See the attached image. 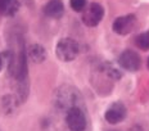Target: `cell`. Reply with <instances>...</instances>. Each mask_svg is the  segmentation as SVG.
Returning a JSON list of instances; mask_svg holds the SVG:
<instances>
[{
  "mask_svg": "<svg viewBox=\"0 0 149 131\" xmlns=\"http://www.w3.org/2000/svg\"><path fill=\"white\" fill-rule=\"evenodd\" d=\"M104 15V9L100 4L98 3H93L88 8L84 9L82 14V22L89 27H94L99 24V22L102 21Z\"/></svg>",
  "mask_w": 149,
  "mask_h": 131,
  "instance_id": "3957f363",
  "label": "cell"
},
{
  "mask_svg": "<svg viewBox=\"0 0 149 131\" xmlns=\"http://www.w3.org/2000/svg\"><path fill=\"white\" fill-rule=\"evenodd\" d=\"M44 13L50 18H61L64 13V5L61 0H50L44 7Z\"/></svg>",
  "mask_w": 149,
  "mask_h": 131,
  "instance_id": "ba28073f",
  "label": "cell"
},
{
  "mask_svg": "<svg viewBox=\"0 0 149 131\" xmlns=\"http://www.w3.org/2000/svg\"><path fill=\"white\" fill-rule=\"evenodd\" d=\"M136 23V17L134 14H127L118 17L113 22V31L118 35H127L132 31Z\"/></svg>",
  "mask_w": 149,
  "mask_h": 131,
  "instance_id": "5b68a950",
  "label": "cell"
},
{
  "mask_svg": "<svg viewBox=\"0 0 149 131\" xmlns=\"http://www.w3.org/2000/svg\"><path fill=\"white\" fill-rule=\"evenodd\" d=\"M126 117V108L122 103H113L105 112V120L109 123H120Z\"/></svg>",
  "mask_w": 149,
  "mask_h": 131,
  "instance_id": "8992f818",
  "label": "cell"
},
{
  "mask_svg": "<svg viewBox=\"0 0 149 131\" xmlns=\"http://www.w3.org/2000/svg\"><path fill=\"white\" fill-rule=\"evenodd\" d=\"M67 126L71 131H85L86 130V117L80 107H73L67 111L66 116Z\"/></svg>",
  "mask_w": 149,
  "mask_h": 131,
  "instance_id": "7a4b0ae2",
  "label": "cell"
},
{
  "mask_svg": "<svg viewBox=\"0 0 149 131\" xmlns=\"http://www.w3.org/2000/svg\"><path fill=\"white\" fill-rule=\"evenodd\" d=\"M148 67H149V59H148Z\"/></svg>",
  "mask_w": 149,
  "mask_h": 131,
  "instance_id": "5bb4252c",
  "label": "cell"
},
{
  "mask_svg": "<svg viewBox=\"0 0 149 131\" xmlns=\"http://www.w3.org/2000/svg\"><path fill=\"white\" fill-rule=\"evenodd\" d=\"M3 64H4V59L0 55V71H1V68H3Z\"/></svg>",
  "mask_w": 149,
  "mask_h": 131,
  "instance_id": "4fadbf2b",
  "label": "cell"
},
{
  "mask_svg": "<svg viewBox=\"0 0 149 131\" xmlns=\"http://www.w3.org/2000/svg\"><path fill=\"white\" fill-rule=\"evenodd\" d=\"M70 5L74 12H82L86 7V0H70Z\"/></svg>",
  "mask_w": 149,
  "mask_h": 131,
  "instance_id": "7c38bea8",
  "label": "cell"
},
{
  "mask_svg": "<svg viewBox=\"0 0 149 131\" xmlns=\"http://www.w3.org/2000/svg\"><path fill=\"white\" fill-rule=\"evenodd\" d=\"M19 8L18 0H0V14L13 15Z\"/></svg>",
  "mask_w": 149,
  "mask_h": 131,
  "instance_id": "30bf717a",
  "label": "cell"
},
{
  "mask_svg": "<svg viewBox=\"0 0 149 131\" xmlns=\"http://www.w3.org/2000/svg\"><path fill=\"white\" fill-rule=\"evenodd\" d=\"M76 96H77V93L74 91V90L63 89V91H59V94H58L57 103L61 105V107L67 108V111H68L70 108L77 107V105L74 104V102H76Z\"/></svg>",
  "mask_w": 149,
  "mask_h": 131,
  "instance_id": "52a82bcc",
  "label": "cell"
},
{
  "mask_svg": "<svg viewBox=\"0 0 149 131\" xmlns=\"http://www.w3.org/2000/svg\"><path fill=\"white\" fill-rule=\"evenodd\" d=\"M80 46L73 39L66 37V39L59 40L57 44V55L61 61L71 62L79 55Z\"/></svg>",
  "mask_w": 149,
  "mask_h": 131,
  "instance_id": "6da1fadb",
  "label": "cell"
},
{
  "mask_svg": "<svg viewBox=\"0 0 149 131\" xmlns=\"http://www.w3.org/2000/svg\"><path fill=\"white\" fill-rule=\"evenodd\" d=\"M135 43L136 46L140 48L141 50H149V31H145V32L136 36Z\"/></svg>",
  "mask_w": 149,
  "mask_h": 131,
  "instance_id": "8fae6325",
  "label": "cell"
},
{
  "mask_svg": "<svg viewBox=\"0 0 149 131\" xmlns=\"http://www.w3.org/2000/svg\"><path fill=\"white\" fill-rule=\"evenodd\" d=\"M118 63L123 70L130 71V72H135V71H138L140 68L141 61L139 54L135 53L134 50H125L120 55Z\"/></svg>",
  "mask_w": 149,
  "mask_h": 131,
  "instance_id": "277c9868",
  "label": "cell"
},
{
  "mask_svg": "<svg viewBox=\"0 0 149 131\" xmlns=\"http://www.w3.org/2000/svg\"><path fill=\"white\" fill-rule=\"evenodd\" d=\"M29 58L35 63H41L46 59V50L39 44L31 45L29 48Z\"/></svg>",
  "mask_w": 149,
  "mask_h": 131,
  "instance_id": "9c48e42d",
  "label": "cell"
}]
</instances>
